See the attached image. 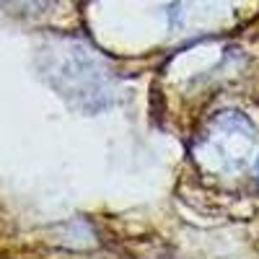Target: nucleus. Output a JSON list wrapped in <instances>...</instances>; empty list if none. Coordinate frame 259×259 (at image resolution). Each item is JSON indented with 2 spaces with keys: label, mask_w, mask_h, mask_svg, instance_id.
<instances>
[{
  "label": "nucleus",
  "mask_w": 259,
  "mask_h": 259,
  "mask_svg": "<svg viewBox=\"0 0 259 259\" xmlns=\"http://www.w3.org/2000/svg\"><path fill=\"white\" fill-rule=\"evenodd\" d=\"M197 158L221 174H236L256 161V127L239 112L215 117L197 140Z\"/></svg>",
  "instance_id": "f257e3e1"
}]
</instances>
